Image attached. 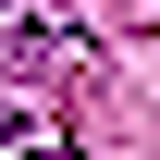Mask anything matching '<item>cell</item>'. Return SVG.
<instances>
[{
	"mask_svg": "<svg viewBox=\"0 0 160 160\" xmlns=\"http://www.w3.org/2000/svg\"><path fill=\"white\" fill-rule=\"evenodd\" d=\"M0 25H12V37H49V49H62V37H74V25H62V12H49V0H0Z\"/></svg>",
	"mask_w": 160,
	"mask_h": 160,
	"instance_id": "1",
	"label": "cell"
},
{
	"mask_svg": "<svg viewBox=\"0 0 160 160\" xmlns=\"http://www.w3.org/2000/svg\"><path fill=\"white\" fill-rule=\"evenodd\" d=\"M25 160H62V148H25Z\"/></svg>",
	"mask_w": 160,
	"mask_h": 160,
	"instance_id": "2",
	"label": "cell"
}]
</instances>
